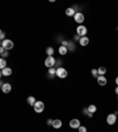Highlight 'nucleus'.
<instances>
[{
  "label": "nucleus",
  "mask_w": 118,
  "mask_h": 132,
  "mask_svg": "<svg viewBox=\"0 0 118 132\" xmlns=\"http://www.w3.org/2000/svg\"><path fill=\"white\" fill-rule=\"evenodd\" d=\"M1 77H3V73H1V71H0V78H1Z\"/></svg>",
  "instance_id": "32"
},
{
  "label": "nucleus",
  "mask_w": 118,
  "mask_h": 132,
  "mask_svg": "<svg viewBox=\"0 0 118 132\" xmlns=\"http://www.w3.org/2000/svg\"><path fill=\"white\" fill-rule=\"evenodd\" d=\"M5 67H7L6 66V60L4 58H0V70H4Z\"/></svg>",
  "instance_id": "18"
},
{
  "label": "nucleus",
  "mask_w": 118,
  "mask_h": 132,
  "mask_svg": "<svg viewBox=\"0 0 118 132\" xmlns=\"http://www.w3.org/2000/svg\"><path fill=\"white\" fill-rule=\"evenodd\" d=\"M46 53H47V57H52L53 56V53H54V50H53V47H47L46 48Z\"/></svg>",
  "instance_id": "17"
},
{
  "label": "nucleus",
  "mask_w": 118,
  "mask_h": 132,
  "mask_svg": "<svg viewBox=\"0 0 118 132\" xmlns=\"http://www.w3.org/2000/svg\"><path fill=\"white\" fill-rule=\"evenodd\" d=\"M56 68L54 67H51V68H48V76L50 77H53V76H56Z\"/></svg>",
  "instance_id": "20"
},
{
  "label": "nucleus",
  "mask_w": 118,
  "mask_h": 132,
  "mask_svg": "<svg viewBox=\"0 0 118 132\" xmlns=\"http://www.w3.org/2000/svg\"><path fill=\"white\" fill-rule=\"evenodd\" d=\"M52 123H53V120H52V119H48V120H47V124H48V125H52Z\"/></svg>",
  "instance_id": "26"
},
{
  "label": "nucleus",
  "mask_w": 118,
  "mask_h": 132,
  "mask_svg": "<svg viewBox=\"0 0 118 132\" xmlns=\"http://www.w3.org/2000/svg\"><path fill=\"white\" fill-rule=\"evenodd\" d=\"M86 131H87V130H86V127H85V126H80L78 129V132H86Z\"/></svg>",
  "instance_id": "22"
},
{
  "label": "nucleus",
  "mask_w": 118,
  "mask_h": 132,
  "mask_svg": "<svg viewBox=\"0 0 118 132\" xmlns=\"http://www.w3.org/2000/svg\"><path fill=\"white\" fill-rule=\"evenodd\" d=\"M4 51H5V50H4V47H3V46H0V54H3Z\"/></svg>",
  "instance_id": "27"
},
{
  "label": "nucleus",
  "mask_w": 118,
  "mask_h": 132,
  "mask_svg": "<svg viewBox=\"0 0 118 132\" xmlns=\"http://www.w3.org/2000/svg\"><path fill=\"white\" fill-rule=\"evenodd\" d=\"M63 125V121L60 120V119H56V120H53V123H52V126L54 127V129H60Z\"/></svg>",
  "instance_id": "13"
},
{
  "label": "nucleus",
  "mask_w": 118,
  "mask_h": 132,
  "mask_svg": "<svg viewBox=\"0 0 118 132\" xmlns=\"http://www.w3.org/2000/svg\"><path fill=\"white\" fill-rule=\"evenodd\" d=\"M70 127L71 129H79L80 127V121L79 119H72L70 121Z\"/></svg>",
  "instance_id": "7"
},
{
  "label": "nucleus",
  "mask_w": 118,
  "mask_h": 132,
  "mask_svg": "<svg viewBox=\"0 0 118 132\" xmlns=\"http://www.w3.org/2000/svg\"><path fill=\"white\" fill-rule=\"evenodd\" d=\"M54 64H56V59H54L53 57H47V58L45 59V66L46 67H48V68L53 67Z\"/></svg>",
  "instance_id": "5"
},
{
  "label": "nucleus",
  "mask_w": 118,
  "mask_h": 132,
  "mask_svg": "<svg viewBox=\"0 0 118 132\" xmlns=\"http://www.w3.org/2000/svg\"><path fill=\"white\" fill-rule=\"evenodd\" d=\"M91 73H92L93 77H96V78H97V76H98V72H97V70H92V71H91Z\"/></svg>",
  "instance_id": "23"
},
{
  "label": "nucleus",
  "mask_w": 118,
  "mask_h": 132,
  "mask_svg": "<svg viewBox=\"0 0 118 132\" xmlns=\"http://www.w3.org/2000/svg\"><path fill=\"white\" fill-rule=\"evenodd\" d=\"M56 76L58 77V78L64 79L68 77V71L65 70L64 67H59V68H57V71H56Z\"/></svg>",
  "instance_id": "3"
},
{
  "label": "nucleus",
  "mask_w": 118,
  "mask_h": 132,
  "mask_svg": "<svg viewBox=\"0 0 118 132\" xmlns=\"http://www.w3.org/2000/svg\"><path fill=\"white\" fill-rule=\"evenodd\" d=\"M1 33H3V31H1V30H0V34H1Z\"/></svg>",
  "instance_id": "33"
},
{
  "label": "nucleus",
  "mask_w": 118,
  "mask_h": 132,
  "mask_svg": "<svg viewBox=\"0 0 118 132\" xmlns=\"http://www.w3.org/2000/svg\"><path fill=\"white\" fill-rule=\"evenodd\" d=\"M0 46H1V42H0Z\"/></svg>",
  "instance_id": "34"
},
{
  "label": "nucleus",
  "mask_w": 118,
  "mask_h": 132,
  "mask_svg": "<svg viewBox=\"0 0 118 132\" xmlns=\"http://www.w3.org/2000/svg\"><path fill=\"white\" fill-rule=\"evenodd\" d=\"M116 121H117V115H115V113H110L106 117V123L109 125H113V124H116Z\"/></svg>",
  "instance_id": "4"
},
{
  "label": "nucleus",
  "mask_w": 118,
  "mask_h": 132,
  "mask_svg": "<svg viewBox=\"0 0 118 132\" xmlns=\"http://www.w3.org/2000/svg\"><path fill=\"white\" fill-rule=\"evenodd\" d=\"M27 103L30 105H34V104H36V98H34V97H28V98H27Z\"/></svg>",
  "instance_id": "21"
},
{
  "label": "nucleus",
  "mask_w": 118,
  "mask_h": 132,
  "mask_svg": "<svg viewBox=\"0 0 118 132\" xmlns=\"http://www.w3.org/2000/svg\"><path fill=\"white\" fill-rule=\"evenodd\" d=\"M89 42H90V40H89V38H87L86 36L82 37V38L79 39V44H80L82 46H87L89 45Z\"/></svg>",
  "instance_id": "11"
},
{
  "label": "nucleus",
  "mask_w": 118,
  "mask_h": 132,
  "mask_svg": "<svg viewBox=\"0 0 118 132\" xmlns=\"http://www.w3.org/2000/svg\"><path fill=\"white\" fill-rule=\"evenodd\" d=\"M65 14H66V15H69V17H74V14H76V11H74V10L73 8H68L66 10V11H65Z\"/></svg>",
  "instance_id": "15"
},
{
  "label": "nucleus",
  "mask_w": 118,
  "mask_h": 132,
  "mask_svg": "<svg viewBox=\"0 0 118 132\" xmlns=\"http://www.w3.org/2000/svg\"><path fill=\"white\" fill-rule=\"evenodd\" d=\"M87 111L90 113H95L97 111V107H96V105H90V106L87 107Z\"/></svg>",
  "instance_id": "19"
},
{
  "label": "nucleus",
  "mask_w": 118,
  "mask_h": 132,
  "mask_svg": "<svg viewBox=\"0 0 118 132\" xmlns=\"http://www.w3.org/2000/svg\"><path fill=\"white\" fill-rule=\"evenodd\" d=\"M1 46L4 47V50L10 51V50H12V48L14 47V42L12 41V40H10V39H5L4 41H1Z\"/></svg>",
  "instance_id": "1"
},
{
  "label": "nucleus",
  "mask_w": 118,
  "mask_h": 132,
  "mask_svg": "<svg viewBox=\"0 0 118 132\" xmlns=\"http://www.w3.org/2000/svg\"><path fill=\"white\" fill-rule=\"evenodd\" d=\"M3 85H4V84H3L1 82H0V87H3Z\"/></svg>",
  "instance_id": "31"
},
{
  "label": "nucleus",
  "mask_w": 118,
  "mask_h": 132,
  "mask_svg": "<svg viewBox=\"0 0 118 132\" xmlns=\"http://www.w3.org/2000/svg\"><path fill=\"white\" fill-rule=\"evenodd\" d=\"M0 40H1V41H4V40H5V33H4V32L0 34Z\"/></svg>",
  "instance_id": "24"
},
{
  "label": "nucleus",
  "mask_w": 118,
  "mask_h": 132,
  "mask_svg": "<svg viewBox=\"0 0 118 132\" xmlns=\"http://www.w3.org/2000/svg\"><path fill=\"white\" fill-rule=\"evenodd\" d=\"M33 107L37 113H41L44 111V109H45V104L43 101H36V104L33 105Z\"/></svg>",
  "instance_id": "2"
},
{
  "label": "nucleus",
  "mask_w": 118,
  "mask_h": 132,
  "mask_svg": "<svg viewBox=\"0 0 118 132\" xmlns=\"http://www.w3.org/2000/svg\"><path fill=\"white\" fill-rule=\"evenodd\" d=\"M97 72H98V76H104L105 73H106V67L102 66V67H99L98 70H97Z\"/></svg>",
  "instance_id": "16"
},
{
  "label": "nucleus",
  "mask_w": 118,
  "mask_h": 132,
  "mask_svg": "<svg viewBox=\"0 0 118 132\" xmlns=\"http://www.w3.org/2000/svg\"><path fill=\"white\" fill-rule=\"evenodd\" d=\"M7 56H9V53H7V51H4V52H3V54H1V57H3V58H5V57H7Z\"/></svg>",
  "instance_id": "25"
},
{
  "label": "nucleus",
  "mask_w": 118,
  "mask_h": 132,
  "mask_svg": "<svg viewBox=\"0 0 118 132\" xmlns=\"http://www.w3.org/2000/svg\"><path fill=\"white\" fill-rule=\"evenodd\" d=\"M79 39H80V38H79V36H78V34H77V36L74 37V40H79Z\"/></svg>",
  "instance_id": "28"
},
{
  "label": "nucleus",
  "mask_w": 118,
  "mask_h": 132,
  "mask_svg": "<svg viewBox=\"0 0 118 132\" xmlns=\"http://www.w3.org/2000/svg\"><path fill=\"white\" fill-rule=\"evenodd\" d=\"M86 33H87V28L85 27V26L80 25L77 27V34H78V36L84 37V36H86Z\"/></svg>",
  "instance_id": "6"
},
{
  "label": "nucleus",
  "mask_w": 118,
  "mask_h": 132,
  "mask_svg": "<svg viewBox=\"0 0 118 132\" xmlns=\"http://www.w3.org/2000/svg\"><path fill=\"white\" fill-rule=\"evenodd\" d=\"M12 90V85L9 84V83H5V84L3 85V87H1V91H3L4 93H10Z\"/></svg>",
  "instance_id": "9"
},
{
  "label": "nucleus",
  "mask_w": 118,
  "mask_h": 132,
  "mask_svg": "<svg viewBox=\"0 0 118 132\" xmlns=\"http://www.w3.org/2000/svg\"><path fill=\"white\" fill-rule=\"evenodd\" d=\"M97 82H98V84L100 85V86H105L107 83L106 78H105L104 76H98V78H97Z\"/></svg>",
  "instance_id": "10"
},
{
  "label": "nucleus",
  "mask_w": 118,
  "mask_h": 132,
  "mask_svg": "<svg viewBox=\"0 0 118 132\" xmlns=\"http://www.w3.org/2000/svg\"><path fill=\"white\" fill-rule=\"evenodd\" d=\"M1 73H3L4 77H10L12 74V68L10 67H5L4 70H1Z\"/></svg>",
  "instance_id": "12"
},
{
  "label": "nucleus",
  "mask_w": 118,
  "mask_h": 132,
  "mask_svg": "<svg viewBox=\"0 0 118 132\" xmlns=\"http://www.w3.org/2000/svg\"><path fill=\"white\" fill-rule=\"evenodd\" d=\"M58 52H59V54H62V56H65V54L68 53V47L66 46H59V48H58Z\"/></svg>",
  "instance_id": "14"
},
{
  "label": "nucleus",
  "mask_w": 118,
  "mask_h": 132,
  "mask_svg": "<svg viewBox=\"0 0 118 132\" xmlns=\"http://www.w3.org/2000/svg\"><path fill=\"white\" fill-rule=\"evenodd\" d=\"M74 21L78 24H82L84 21V14L83 13H76L74 14Z\"/></svg>",
  "instance_id": "8"
},
{
  "label": "nucleus",
  "mask_w": 118,
  "mask_h": 132,
  "mask_svg": "<svg viewBox=\"0 0 118 132\" xmlns=\"http://www.w3.org/2000/svg\"><path fill=\"white\" fill-rule=\"evenodd\" d=\"M116 84L118 85V77H117V78H116Z\"/></svg>",
  "instance_id": "30"
},
{
  "label": "nucleus",
  "mask_w": 118,
  "mask_h": 132,
  "mask_svg": "<svg viewBox=\"0 0 118 132\" xmlns=\"http://www.w3.org/2000/svg\"><path fill=\"white\" fill-rule=\"evenodd\" d=\"M115 92H116V94H118V86L115 89Z\"/></svg>",
  "instance_id": "29"
}]
</instances>
